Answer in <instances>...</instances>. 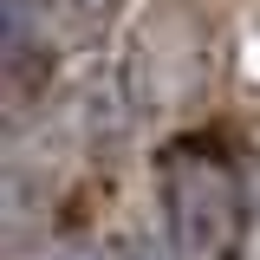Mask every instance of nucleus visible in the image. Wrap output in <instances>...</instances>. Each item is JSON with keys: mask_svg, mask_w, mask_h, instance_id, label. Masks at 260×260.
<instances>
[{"mask_svg": "<svg viewBox=\"0 0 260 260\" xmlns=\"http://www.w3.org/2000/svg\"><path fill=\"white\" fill-rule=\"evenodd\" d=\"M162 215L189 260H221L247 228V182L208 143H176L162 156Z\"/></svg>", "mask_w": 260, "mask_h": 260, "instance_id": "nucleus-1", "label": "nucleus"}, {"mask_svg": "<svg viewBox=\"0 0 260 260\" xmlns=\"http://www.w3.org/2000/svg\"><path fill=\"white\" fill-rule=\"evenodd\" d=\"M215 78V52H208V26L189 7H162L156 20H143L137 46H130L124 85L143 111H189Z\"/></svg>", "mask_w": 260, "mask_h": 260, "instance_id": "nucleus-2", "label": "nucleus"}, {"mask_svg": "<svg viewBox=\"0 0 260 260\" xmlns=\"http://www.w3.org/2000/svg\"><path fill=\"white\" fill-rule=\"evenodd\" d=\"M247 208L260 215V162H254V176H247Z\"/></svg>", "mask_w": 260, "mask_h": 260, "instance_id": "nucleus-4", "label": "nucleus"}, {"mask_svg": "<svg viewBox=\"0 0 260 260\" xmlns=\"http://www.w3.org/2000/svg\"><path fill=\"white\" fill-rule=\"evenodd\" d=\"M117 260H182V247H162V241H150V234H137V241L117 247Z\"/></svg>", "mask_w": 260, "mask_h": 260, "instance_id": "nucleus-3", "label": "nucleus"}]
</instances>
